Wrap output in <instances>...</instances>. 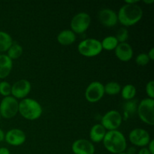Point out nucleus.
Here are the masks:
<instances>
[{
	"label": "nucleus",
	"mask_w": 154,
	"mask_h": 154,
	"mask_svg": "<svg viewBox=\"0 0 154 154\" xmlns=\"http://www.w3.org/2000/svg\"><path fill=\"white\" fill-rule=\"evenodd\" d=\"M147 146H148V147H147V148L148 149L149 152L151 154H154V141L153 139L150 140Z\"/></svg>",
	"instance_id": "obj_29"
},
{
	"label": "nucleus",
	"mask_w": 154,
	"mask_h": 154,
	"mask_svg": "<svg viewBox=\"0 0 154 154\" xmlns=\"http://www.w3.org/2000/svg\"><path fill=\"white\" fill-rule=\"evenodd\" d=\"M23 51V48L20 44L17 43V42H13L10 48L8 50L6 55L11 60H17L22 56Z\"/></svg>",
	"instance_id": "obj_22"
},
{
	"label": "nucleus",
	"mask_w": 154,
	"mask_h": 154,
	"mask_svg": "<svg viewBox=\"0 0 154 154\" xmlns=\"http://www.w3.org/2000/svg\"><path fill=\"white\" fill-rule=\"evenodd\" d=\"M57 42L63 46H68L75 43L76 34L70 29H65L60 32L57 35Z\"/></svg>",
	"instance_id": "obj_17"
},
{
	"label": "nucleus",
	"mask_w": 154,
	"mask_h": 154,
	"mask_svg": "<svg viewBox=\"0 0 154 154\" xmlns=\"http://www.w3.org/2000/svg\"><path fill=\"white\" fill-rule=\"evenodd\" d=\"M129 139L133 145L140 147H145L151 140L148 132L141 128L132 129L129 132Z\"/></svg>",
	"instance_id": "obj_10"
},
{
	"label": "nucleus",
	"mask_w": 154,
	"mask_h": 154,
	"mask_svg": "<svg viewBox=\"0 0 154 154\" xmlns=\"http://www.w3.org/2000/svg\"><path fill=\"white\" fill-rule=\"evenodd\" d=\"M105 95L104 84L99 81L91 82L85 90V99L90 103H95L103 98Z\"/></svg>",
	"instance_id": "obj_9"
},
{
	"label": "nucleus",
	"mask_w": 154,
	"mask_h": 154,
	"mask_svg": "<svg viewBox=\"0 0 154 154\" xmlns=\"http://www.w3.org/2000/svg\"><path fill=\"white\" fill-rule=\"evenodd\" d=\"M137 108H138V104L136 100L132 99V100L127 101L123 105V112L126 119L135 114V113L137 112Z\"/></svg>",
	"instance_id": "obj_23"
},
{
	"label": "nucleus",
	"mask_w": 154,
	"mask_h": 154,
	"mask_svg": "<svg viewBox=\"0 0 154 154\" xmlns=\"http://www.w3.org/2000/svg\"><path fill=\"white\" fill-rule=\"evenodd\" d=\"M118 44L119 42L117 40L115 36L111 35L107 36L101 42L102 50H105V51H114L117 45H118Z\"/></svg>",
	"instance_id": "obj_21"
},
{
	"label": "nucleus",
	"mask_w": 154,
	"mask_h": 154,
	"mask_svg": "<svg viewBox=\"0 0 154 154\" xmlns=\"http://www.w3.org/2000/svg\"><path fill=\"white\" fill-rule=\"evenodd\" d=\"M72 150L74 154H94V144L87 139H78L74 141L72 145Z\"/></svg>",
	"instance_id": "obj_14"
},
{
	"label": "nucleus",
	"mask_w": 154,
	"mask_h": 154,
	"mask_svg": "<svg viewBox=\"0 0 154 154\" xmlns=\"http://www.w3.org/2000/svg\"><path fill=\"white\" fill-rule=\"evenodd\" d=\"M145 91L148 98L154 99V81H150L147 84L145 87Z\"/></svg>",
	"instance_id": "obj_28"
},
{
	"label": "nucleus",
	"mask_w": 154,
	"mask_h": 154,
	"mask_svg": "<svg viewBox=\"0 0 154 154\" xmlns=\"http://www.w3.org/2000/svg\"><path fill=\"white\" fill-rule=\"evenodd\" d=\"M98 18L104 26L108 27V28L115 26L118 22L117 14L114 11L109 8H105L101 10L99 12Z\"/></svg>",
	"instance_id": "obj_13"
},
{
	"label": "nucleus",
	"mask_w": 154,
	"mask_h": 154,
	"mask_svg": "<svg viewBox=\"0 0 154 154\" xmlns=\"http://www.w3.org/2000/svg\"><path fill=\"white\" fill-rule=\"evenodd\" d=\"M138 2V0H127V1H125V4H128V5L137 4Z\"/></svg>",
	"instance_id": "obj_35"
},
{
	"label": "nucleus",
	"mask_w": 154,
	"mask_h": 154,
	"mask_svg": "<svg viewBox=\"0 0 154 154\" xmlns=\"http://www.w3.org/2000/svg\"><path fill=\"white\" fill-rule=\"evenodd\" d=\"M107 131L100 123L95 124L90 132V138L92 143H99L103 141Z\"/></svg>",
	"instance_id": "obj_18"
},
{
	"label": "nucleus",
	"mask_w": 154,
	"mask_h": 154,
	"mask_svg": "<svg viewBox=\"0 0 154 154\" xmlns=\"http://www.w3.org/2000/svg\"><path fill=\"white\" fill-rule=\"evenodd\" d=\"M0 154H11L10 151L6 147H0Z\"/></svg>",
	"instance_id": "obj_32"
},
{
	"label": "nucleus",
	"mask_w": 154,
	"mask_h": 154,
	"mask_svg": "<svg viewBox=\"0 0 154 154\" xmlns=\"http://www.w3.org/2000/svg\"><path fill=\"white\" fill-rule=\"evenodd\" d=\"M143 17V10L138 5L125 4L117 14L118 22L124 26H132L138 23Z\"/></svg>",
	"instance_id": "obj_1"
},
{
	"label": "nucleus",
	"mask_w": 154,
	"mask_h": 154,
	"mask_svg": "<svg viewBox=\"0 0 154 154\" xmlns=\"http://www.w3.org/2000/svg\"><path fill=\"white\" fill-rule=\"evenodd\" d=\"M138 154H151V153L149 152L148 149H147V147H142L141 150H139Z\"/></svg>",
	"instance_id": "obj_31"
},
{
	"label": "nucleus",
	"mask_w": 154,
	"mask_h": 154,
	"mask_svg": "<svg viewBox=\"0 0 154 154\" xmlns=\"http://www.w3.org/2000/svg\"><path fill=\"white\" fill-rule=\"evenodd\" d=\"M117 154H127L126 152H123V153H117Z\"/></svg>",
	"instance_id": "obj_37"
},
{
	"label": "nucleus",
	"mask_w": 154,
	"mask_h": 154,
	"mask_svg": "<svg viewBox=\"0 0 154 154\" xmlns=\"http://www.w3.org/2000/svg\"><path fill=\"white\" fill-rule=\"evenodd\" d=\"M78 51L85 57H96L102 51L101 42L95 38L84 39L78 45Z\"/></svg>",
	"instance_id": "obj_5"
},
{
	"label": "nucleus",
	"mask_w": 154,
	"mask_h": 154,
	"mask_svg": "<svg viewBox=\"0 0 154 154\" xmlns=\"http://www.w3.org/2000/svg\"><path fill=\"white\" fill-rule=\"evenodd\" d=\"M147 56H148L150 61H153L154 60V48H151V49L150 50V51H149L148 54H147Z\"/></svg>",
	"instance_id": "obj_30"
},
{
	"label": "nucleus",
	"mask_w": 154,
	"mask_h": 154,
	"mask_svg": "<svg viewBox=\"0 0 154 154\" xmlns=\"http://www.w3.org/2000/svg\"><path fill=\"white\" fill-rule=\"evenodd\" d=\"M115 37L119 43H124L129 38V31L126 27H122L118 30Z\"/></svg>",
	"instance_id": "obj_25"
},
{
	"label": "nucleus",
	"mask_w": 154,
	"mask_h": 154,
	"mask_svg": "<svg viewBox=\"0 0 154 154\" xmlns=\"http://www.w3.org/2000/svg\"><path fill=\"white\" fill-rule=\"evenodd\" d=\"M13 42V39L8 33L0 31V52L8 51Z\"/></svg>",
	"instance_id": "obj_19"
},
{
	"label": "nucleus",
	"mask_w": 154,
	"mask_h": 154,
	"mask_svg": "<svg viewBox=\"0 0 154 154\" xmlns=\"http://www.w3.org/2000/svg\"><path fill=\"white\" fill-rule=\"evenodd\" d=\"M144 2L145 3V4H147V5H150V4H152V3L154 2V0H150V1H147V0H144Z\"/></svg>",
	"instance_id": "obj_36"
},
{
	"label": "nucleus",
	"mask_w": 154,
	"mask_h": 154,
	"mask_svg": "<svg viewBox=\"0 0 154 154\" xmlns=\"http://www.w3.org/2000/svg\"><path fill=\"white\" fill-rule=\"evenodd\" d=\"M1 118H2V117H1V115H0V121H1Z\"/></svg>",
	"instance_id": "obj_38"
},
{
	"label": "nucleus",
	"mask_w": 154,
	"mask_h": 154,
	"mask_svg": "<svg viewBox=\"0 0 154 154\" xmlns=\"http://www.w3.org/2000/svg\"><path fill=\"white\" fill-rule=\"evenodd\" d=\"M19 102L13 96L4 97L0 102V115L4 119H11L17 115Z\"/></svg>",
	"instance_id": "obj_6"
},
{
	"label": "nucleus",
	"mask_w": 154,
	"mask_h": 154,
	"mask_svg": "<svg viewBox=\"0 0 154 154\" xmlns=\"http://www.w3.org/2000/svg\"><path fill=\"white\" fill-rule=\"evenodd\" d=\"M11 94V85L7 81L0 82V95L4 97L10 96Z\"/></svg>",
	"instance_id": "obj_26"
},
{
	"label": "nucleus",
	"mask_w": 154,
	"mask_h": 154,
	"mask_svg": "<svg viewBox=\"0 0 154 154\" xmlns=\"http://www.w3.org/2000/svg\"><path fill=\"white\" fill-rule=\"evenodd\" d=\"M121 96L123 99L126 101L132 100L136 96V88L132 84H126L123 88H121Z\"/></svg>",
	"instance_id": "obj_20"
},
{
	"label": "nucleus",
	"mask_w": 154,
	"mask_h": 154,
	"mask_svg": "<svg viewBox=\"0 0 154 154\" xmlns=\"http://www.w3.org/2000/svg\"><path fill=\"white\" fill-rule=\"evenodd\" d=\"M32 86L29 81L26 79H21L16 81L11 85V94L15 99H23L29 94Z\"/></svg>",
	"instance_id": "obj_11"
},
{
	"label": "nucleus",
	"mask_w": 154,
	"mask_h": 154,
	"mask_svg": "<svg viewBox=\"0 0 154 154\" xmlns=\"http://www.w3.org/2000/svg\"><path fill=\"white\" fill-rule=\"evenodd\" d=\"M115 56L119 60L122 62H129L133 57V50L129 44L119 43L114 50Z\"/></svg>",
	"instance_id": "obj_15"
},
{
	"label": "nucleus",
	"mask_w": 154,
	"mask_h": 154,
	"mask_svg": "<svg viewBox=\"0 0 154 154\" xmlns=\"http://www.w3.org/2000/svg\"><path fill=\"white\" fill-rule=\"evenodd\" d=\"M26 136L23 130L20 129H12L8 131L5 135V141L11 146H20L26 141Z\"/></svg>",
	"instance_id": "obj_12"
},
{
	"label": "nucleus",
	"mask_w": 154,
	"mask_h": 154,
	"mask_svg": "<svg viewBox=\"0 0 154 154\" xmlns=\"http://www.w3.org/2000/svg\"><path fill=\"white\" fill-rule=\"evenodd\" d=\"M91 23V17L86 12H80L71 20V30L75 34H82L88 29Z\"/></svg>",
	"instance_id": "obj_7"
},
{
	"label": "nucleus",
	"mask_w": 154,
	"mask_h": 154,
	"mask_svg": "<svg viewBox=\"0 0 154 154\" xmlns=\"http://www.w3.org/2000/svg\"><path fill=\"white\" fill-rule=\"evenodd\" d=\"M13 68V61L6 54H0V79L7 78Z\"/></svg>",
	"instance_id": "obj_16"
},
{
	"label": "nucleus",
	"mask_w": 154,
	"mask_h": 154,
	"mask_svg": "<svg viewBox=\"0 0 154 154\" xmlns=\"http://www.w3.org/2000/svg\"><path fill=\"white\" fill-rule=\"evenodd\" d=\"M126 153L127 154H135V153H136V149L133 147H129V148L128 149L127 152H126Z\"/></svg>",
	"instance_id": "obj_33"
},
{
	"label": "nucleus",
	"mask_w": 154,
	"mask_h": 154,
	"mask_svg": "<svg viewBox=\"0 0 154 154\" xmlns=\"http://www.w3.org/2000/svg\"><path fill=\"white\" fill-rule=\"evenodd\" d=\"M150 59H149L147 54L145 53H141L139 54L135 58V63H137V65L140 66H145L150 63Z\"/></svg>",
	"instance_id": "obj_27"
},
{
	"label": "nucleus",
	"mask_w": 154,
	"mask_h": 154,
	"mask_svg": "<svg viewBox=\"0 0 154 154\" xmlns=\"http://www.w3.org/2000/svg\"><path fill=\"white\" fill-rule=\"evenodd\" d=\"M123 122V117L116 110H111L108 111L103 115L101 120L100 124L106 129V131L117 130L121 126Z\"/></svg>",
	"instance_id": "obj_8"
},
{
	"label": "nucleus",
	"mask_w": 154,
	"mask_h": 154,
	"mask_svg": "<svg viewBox=\"0 0 154 154\" xmlns=\"http://www.w3.org/2000/svg\"><path fill=\"white\" fill-rule=\"evenodd\" d=\"M104 90L105 93L110 95V96H115L118 94L121 91V87L120 84L115 81H111L106 84V85H104Z\"/></svg>",
	"instance_id": "obj_24"
},
{
	"label": "nucleus",
	"mask_w": 154,
	"mask_h": 154,
	"mask_svg": "<svg viewBox=\"0 0 154 154\" xmlns=\"http://www.w3.org/2000/svg\"><path fill=\"white\" fill-rule=\"evenodd\" d=\"M137 113L142 122L150 126L154 125V99L147 98L139 102Z\"/></svg>",
	"instance_id": "obj_4"
},
{
	"label": "nucleus",
	"mask_w": 154,
	"mask_h": 154,
	"mask_svg": "<svg viewBox=\"0 0 154 154\" xmlns=\"http://www.w3.org/2000/svg\"><path fill=\"white\" fill-rule=\"evenodd\" d=\"M102 142L105 148L113 154L125 152L127 147V143L124 135L118 130L108 131Z\"/></svg>",
	"instance_id": "obj_2"
},
{
	"label": "nucleus",
	"mask_w": 154,
	"mask_h": 154,
	"mask_svg": "<svg viewBox=\"0 0 154 154\" xmlns=\"http://www.w3.org/2000/svg\"><path fill=\"white\" fill-rule=\"evenodd\" d=\"M18 112L26 120H35L42 116L43 110L38 101L30 98H25L19 102Z\"/></svg>",
	"instance_id": "obj_3"
},
{
	"label": "nucleus",
	"mask_w": 154,
	"mask_h": 154,
	"mask_svg": "<svg viewBox=\"0 0 154 154\" xmlns=\"http://www.w3.org/2000/svg\"><path fill=\"white\" fill-rule=\"evenodd\" d=\"M5 133L4 132V131L0 129V142H2L5 140Z\"/></svg>",
	"instance_id": "obj_34"
}]
</instances>
